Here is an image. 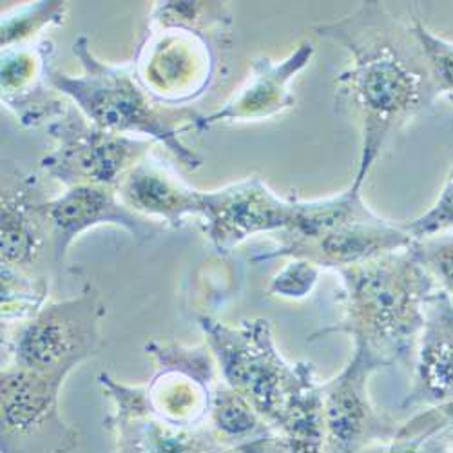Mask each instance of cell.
<instances>
[{"mask_svg": "<svg viewBox=\"0 0 453 453\" xmlns=\"http://www.w3.org/2000/svg\"><path fill=\"white\" fill-rule=\"evenodd\" d=\"M64 380L17 365L0 372V453H73L79 432L64 421Z\"/></svg>", "mask_w": 453, "mask_h": 453, "instance_id": "obj_9", "label": "cell"}, {"mask_svg": "<svg viewBox=\"0 0 453 453\" xmlns=\"http://www.w3.org/2000/svg\"><path fill=\"white\" fill-rule=\"evenodd\" d=\"M410 250L453 303V233L415 240Z\"/></svg>", "mask_w": 453, "mask_h": 453, "instance_id": "obj_27", "label": "cell"}, {"mask_svg": "<svg viewBox=\"0 0 453 453\" xmlns=\"http://www.w3.org/2000/svg\"><path fill=\"white\" fill-rule=\"evenodd\" d=\"M319 273L321 269L305 259H288L287 265L273 278L269 294L285 299H303L316 288Z\"/></svg>", "mask_w": 453, "mask_h": 453, "instance_id": "obj_29", "label": "cell"}, {"mask_svg": "<svg viewBox=\"0 0 453 453\" xmlns=\"http://www.w3.org/2000/svg\"><path fill=\"white\" fill-rule=\"evenodd\" d=\"M149 26H178L219 36L229 33L233 15L223 3H157Z\"/></svg>", "mask_w": 453, "mask_h": 453, "instance_id": "obj_24", "label": "cell"}, {"mask_svg": "<svg viewBox=\"0 0 453 453\" xmlns=\"http://www.w3.org/2000/svg\"><path fill=\"white\" fill-rule=\"evenodd\" d=\"M122 202L140 216L180 229L185 218L202 214V191L187 185L153 153L142 158L120 181Z\"/></svg>", "mask_w": 453, "mask_h": 453, "instance_id": "obj_19", "label": "cell"}, {"mask_svg": "<svg viewBox=\"0 0 453 453\" xmlns=\"http://www.w3.org/2000/svg\"><path fill=\"white\" fill-rule=\"evenodd\" d=\"M104 318L102 296L88 285L79 296L48 303L27 321L3 325L8 365L65 381L74 368L98 354Z\"/></svg>", "mask_w": 453, "mask_h": 453, "instance_id": "obj_5", "label": "cell"}, {"mask_svg": "<svg viewBox=\"0 0 453 453\" xmlns=\"http://www.w3.org/2000/svg\"><path fill=\"white\" fill-rule=\"evenodd\" d=\"M316 48L299 42L292 53L281 60L257 57L250 62V71L242 88L219 109L203 117L198 131L203 133L216 124L259 122L276 119L296 105L292 82L314 58Z\"/></svg>", "mask_w": 453, "mask_h": 453, "instance_id": "obj_17", "label": "cell"}, {"mask_svg": "<svg viewBox=\"0 0 453 453\" xmlns=\"http://www.w3.org/2000/svg\"><path fill=\"white\" fill-rule=\"evenodd\" d=\"M413 387L403 408L453 404V303L437 290L426 311V325L415 352Z\"/></svg>", "mask_w": 453, "mask_h": 453, "instance_id": "obj_18", "label": "cell"}, {"mask_svg": "<svg viewBox=\"0 0 453 453\" xmlns=\"http://www.w3.org/2000/svg\"><path fill=\"white\" fill-rule=\"evenodd\" d=\"M314 29L350 55V65L335 81L334 105L359 126L361 153L352 185L363 188L388 140L437 100L426 57L411 22L373 0Z\"/></svg>", "mask_w": 453, "mask_h": 453, "instance_id": "obj_1", "label": "cell"}, {"mask_svg": "<svg viewBox=\"0 0 453 453\" xmlns=\"http://www.w3.org/2000/svg\"><path fill=\"white\" fill-rule=\"evenodd\" d=\"M198 321L221 381L247 399L259 418L276 430L309 363L285 361L274 342L273 323L265 318L243 319L238 325L211 316Z\"/></svg>", "mask_w": 453, "mask_h": 453, "instance_id": "obj_4", "label": "cell"}, {"mask_svg": "<svg viewBox=\"0 0 453 453\" xmlns=\"http://www.w3.org/2000/svg\"><path fill=\"white\" fill-rule=\"evenodd\" d=\"M203 234L218 254H229L257 234L288 231L296 218V198H281L259 176L202 191Z\"/></svg>", "mask_w": 453, "mask_h": 453, "instance_id": "obj_12", "label": "cell"}, {"mask_svg": "<svg viewBox=\"0 0 453 453\" xmlns=\"http://www.w3.org/2000/svg\"><path fill=\"white\" fill-rule=\"evenodd\" d=\"M67 17V3L42 0L29 3L3 13L0 20V48L10 50L44 39L41 36L51 27L64 26Z\"/></svg>", "mask_w": 453, "mask_h": 453, "instance_id": "obj_22", "label": "cell"}, {"mask_svg": "<svg viewBox=\"0 0 453 453\" xmlns=\"http://www.w3.org/2000/svg\"><path fill=\"white\" fill-rule=\"evenodd\" d=\"M55 142L41 160V171L62 185H102L119 188L124 176L147 155L153 142L109 133L91 124L69 104L64 115L48 126Z\"/></svg>", "mask_w": 453, "mask_h": 453, "instance_id": "obj_8", "label": "cell"}, {"mask_svg": "<svg viewBox=\"0 0 453 453\" xmlns=\"http://www.w3.org/2000/svg\"><path fill=\"white\" fill-rule=\"evenodd\" d=\"M388 365L363 345H354L347 366L321 385L325 453H363L390 441L399 423L370 399V377Z\"/></svg>", "mask_w": 453, "mask_h": 453, "instance_id": "obj_10", "label": "cell"}, {"mask_svg": "<svg viewBox=\"0 0 453 453\" xmlns=\"http://www.w3.org/2000/svg\"><path fill=\"white\" fill-rule=\"evenodd\" d=\"M207 425L214 434L233 448L249 449L256 442L280 435L236 390L223 381L212 388Z\"/></svg>", "mask_w": 453, "mask_h": 453, "instance_id": "obj_21", "label": "cell"}, {"mask_svg": "<svg viewBox=\"0 0 453 453\" xmlns=\"http://www.w3.org/2000/svg\"><path fill=\"white\" fill-rule=\"evenodd\" d=\"M145 352L157 365V373L145 385L150 408L173 425H207L212 388L218 383L209 347H183L153 339L145 345Z\"/></svg>", "mask_w": 453, "mask_h": 453, "instance_id": "obj_13", "label": "cell"}, {"mask_svg": "<svg viewBox=\"0 0 453 453\" xmlns=\"http://www.w3.org/2000/svg\"><path fill=\"white\" fill-rule=\"evenodd\" d=\"M274 236L278 240L276 247L252 256V263L278 257L305 259L321 271L328 269L339 273L373 257L408 249L413 243L401 223L375 214L368 205L309 236L287 233Z\"/></svg>", "mask_w": 453, "mask_h": 453, "instance_id": "obj_11", "label": "cell"}, {"mask_svg": "<svg viewBox=\"0 0 453 453\" xmlns=\"http://www.w3.org/2000/svg\"><path fill=\"white\" fill-rule=\"evenodd\" d=\"M448 411H449V415H451V425L444 430V432H441V439H442V444H444V449H446V453H453V404H448V406H444Z\"/></svg>", "mask_w": 453, "mask_h": 453, "instance_id": "obj_30", "label": "cell"}, {"mask_svg": "<svg viewBox=\"0 0 453 453\" xmlns=\"http://www.w3.org/2000/svg\"><path fill=\"white\" fill-rule=\"evenodd\" d=\"M342 278L339 321L319 328L309 343L345 334L388 366L408 365L418 352L430 299L439 287L408 249L390 252L337 273Z\"/></svg>", "mask_w": 453, "mask_h": 453, "instance_id": "obj_2", "label": "cell"}, {"mask_svg": "<svg viewBox=\"0 0 453 453\" xmlns=\"http://www.w3.org/2000/svg\"><path fill=\"white\" fill-rule=\"evenodd\" d=\"M401 225L413 242L444 233H453V157L446 181L435 203L421 216L413 218L411 221H404Z\"/></svg>", "mask_w": 453, "mask_h": 453, "instance_id": "obj_28", "label": "cell"}, {"mask_svg": "<svg viewBox=\"0 0 453 453\" xmlns=\"http://www.w3.org/2000/svg\"><path fill=\"white\" fill-rule=\"evenodd\" d=\"M276 432L283 437L287 453H325L321 385L316 381L312 363L307 365Z\"/></svg>", "mask_w": 453, "mask_h": 453, "instance_id": "obj_20", "label": "cell"}, {"mask_svg": "<svg viewBox=\"0 0 453 453\" xmlns=\"http://www.w3.org/2000/svg\"><path fill=\"white\" fill-rule=\"evenodd\" d=\"M98 383L112 404L105 426L115 437V453H287L281 435L249 449L225 444L209 425H173L150 408L145 385H127L102 372Z\"/></svg>", "mask_w": 453, "mask_h": 453, "instance_id": "obj_6", "label": "cell"}, {"mask_svg": "<svg viewBox=\"0 0 453 453\" xmlns=\"http://www.w3.org/2000/svg\"><path fill=\"white\" fill-rule=\"evenodd\" d=\"M218 36L178 26H149L133 58V71L149 96L162 105L188 107L212 88Z\"/></svg>", "mask_w": 453, "mask_h": 453, "instance_id": "obj_7", "label": "cell"}, {"mask_svg": "<svg viewBox=\"0 0 453 453\" xmlns=\"http://www.w3.org/2000/svg\"><path fill=\"white\" fill-rule=\"evenodd\" d=\"M48 202L50 198L36 176L15 171L3 173L0 265L27 276L50 278L48 254L55 259V252Z\"/></svg>", "mask_w": 453, "mask_h": 453, "instance_id": "obj_14", "label": "cell"}, {"mask_svg": "<svg viewBox=\"0 0 453 453\" xmlns=\"http://www.w3.org/2000/svg\"><path fill=\"white\" fill-rule=\"evenodd\" d=\"M73 55L82 71L69 74L53 64L50 82L91 124L115 134L160 143L187 169L202 167V157L183 142V136L200 133L203 115L193 107H169L150 98L136 81L133 64L112 65L100 60L88 35L74 41Z\"/></svg>", "mask_w": 453, "mask_h": 453, "instance_id": "obj_3", "label": "cell"}, {"mask_svg": "<svg viewBox=\"0 0 453 453\" xmlns=\"http://www.w3.org/2000/svg\"><path fill=\"white\" fill-rule=\"evenodd\" d=\"M48 218L53 234L55 263L60 267L69 247L81 234L96 226L124 229L136 245L153 242L165 231V223L149 219L131 211L117 188L102 185H77L65 188L48 202Z\"/></svg>", "mask_w": 453, "mask_h": 453, "instance_id": "obj_15", "label": "cell"}, {"mask_svg": "<svg viewBox=\"0 0 453 453\" xmlns=\"http://www.w3.org/2000/svg\"><path fill=\"white\" fill-rule=\"evenodd\" d=\"M411 26L426 57L437 98L444 96L453 104V42L430 31L418 19L411 20Z\"/></svg>", "mask_w": 453, "mask_h": 453, "instance_id": "obj_26", "label": "cell"}, {"mask_svg": "<svg viewBox=\"0 0 453 453\" xmlns=\"http://www.w3.org/2000/svg\"><path fill=\"white\" fill-rule=\"evenodd\" d=\"M53 55L55 42L46 36L0 55V100L26 129L53 124L69 107L50 82Z\"/></svg>", "mask_w": 453, "mask_h": 453, "instance_id": "obj_16", "label": "cell"}, {"mask_svg": "<svg viewBox=\"0 0 453 453\" xmlns=\"http://www.w3.org/2000/svg\"><path fill=\"white\" fill-rule=\"evenodd\" d=\"M451 425V415L444 406L425 408L403 423L395 435L363 453H426L428 442Z\"/></svg>", "mask_w": 453, "mask_h": 453, "instance_id": "obj_25", "label": "cell"}, {"mask_svg": "<svg viewBox=\"0 0 453 453\" xmlns=\"http://www.w3.org/2000/svg\"><path fill=\"white\" fill-rule=\"evenodd\" d=\"M50 278H35L0 267V318L3 325H19L41 312L50 301Z\"/></svg>", "mask_w": 453, "mask_h": 453, "instance_id": "obj_23", "label": "cell"}]
</instances>
